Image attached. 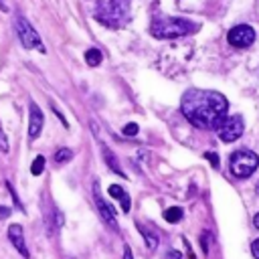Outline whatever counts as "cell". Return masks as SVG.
Here are the masks:
<instances>
[{"mask_svg":"<svg viewBox=\"0 0 259 259\" xmlns=\"http://www.w3.org/2000/svg\"><path fill=\"white\" fill-rule=\"evenodd\" d=\"M227 97L210 89H188L180 99L182 115L198 130H217L227 117Z\"/></svg>","mask_w":259,"mask_h":259,"instance_id":"1","label":"cell"},{"mask_svg":"<svg viewBox=\"0 0 259 259\" xmlns=\"http://www.w3.org/2000/svg\"><path fill=\"white\" fill-rule=\"evenodd\" d=\"M132 0H97L95 20L107 28H121L130 22Z\"/></svg>","mask_w":259,"mask_h":259,"instance_id":"2","label":"cell"},{"mask_svg":"<svg viewBox=\"0 0 259 259\" xmlns=\"http://www.w3.org/2000/svg\"><path fill=\"white\" fill-rule=\"evenodd\" d=\"M198 30V22H192L188 18H178V16H160L154 18L150 24V32L156 38H178L186 36Z\"/></svg>","mask_w":259,"mask_h":259,"instance_id":"3","label":"cell"},{"mask_svg":"<svg viewBox=\"0 0 259 259\" xmlns=\"http://www.w3.org/2000/svg\"><path fill=\"white\" fill-rule=\"evenodd\" d=\"M259 168V156L251 150H237L231 154L229 170L235 178H249Z\"/></svg>","mask_w":259,"mask_h":259,"instance_id":"4","label":"cell"},{"mask_svg":"<svg viewBox=\"0 0 259 259\" xmlns=\"http://www.w3.org/2000/svg\"><path fill=\"white\" fill-rule=\"evenodd\" d=\"M14 26H16V34H18L22 47H26V49H36V51L45 53V45H42L38 32L30 26V22H28L24 16H18V18L14 20Z\"/></svg>","mask_w":259,"mask_h":259,"instance_id":"5","label":"cell"},{"mask_svg":"<svg viewBox=\"0 0 259 259\" xmlns=\"http://www.w3.org/2000/svg\"><path fill=\"white\" fill-rule=\"evenodd\" d=\"M243 132H245V121H243L241 115H229V117H225V119L217 125L219 138H221L223 142H227V144L239 140V138L243 136Z\"/></svg>","mask_w":259,"mask_h":259,"instance_id":"6","label":"cell"},{"mask_svg":"<svg viewBox=\"0 0 259 259\" xmlns=\"http://www.w3.org/2000/svg\"><path fill=\"white\" fill-rule=\"evenodd\" d=\"M227 40L235 49H247L255 42V30L249 24H237L227 32Z\"/></svg>","mask_w":259,"mask_h":259,"instance_id":"7","label":"cell"},{"mask_svg":"<svg viewBox=\"0 0 259 259\" xmlns=\"http://www.w3.org/2000/svg\"><path fill=\"white\" fill-rule=\"evenodd\" d=\"M99 186L95 184V204H97V210H99V214H101V219L109 225V227H113V229H117V221H115V208L111 206V204H107L101 196H99V190H97Z\"/></svg>","mask_w":259,"mask_h":259,"instance_id":"8","label":"cell"},{"mask_svg":"<svg viewBox=\"0 0 259 259\" xmlns=\"http://www.w3.org/2000/svg\"><path fill=\"white\" fill-rule=\"evenodd\" d=\"M42 123H45V117L40 113V107L36 103H30V119H28V138L30 140H36L40 136Z\"/></svg>","mask_w":259,"mask_h":259,"instance_id":"9","label":"cell"},{"mask_svg":"<svg viewBox=\"0 0 259 259\" xmlns=\"http://www.w3.org/2000/svg\"><path fill=\"white\" fill-rule=\"evenodd\" d=\"M8 239H10V243L16 247V251L22 255V257H30V253H28V249H26V243H24V233H22V227L20 225H10L8 227Z\"/></svg>","mask_w":259,"mask_h":259,"instance_id":"10","label":"cell"},{"mask_svg":"<svg viewBox=\"0 0 259 259\" xmlns=\"http://www.w3.org/2000/svg\"><path fill=\"white\" fill-rule=\"evenodd\" d=\"M107 190H109V194H111L115 200H119L121 210H123V212H130V208H132V200H130V194L123 190V186H119V184H111Z\"/></svg>","mask_w":259,"mask_h":259,"instance_id":"11","label":"cell"},{"mask_svg":"<svg viewBox=\"0 0 259 259\" xmlns=\"http://www.w3.org/2000/svg\"><path fill=\"white\" fill-rule=\"evenodd\" d=\"M101 152H103V160H105V164L115 172V174H119V176H123L125 178V172L121 170V166H119V162H117V158L111 154V150L105 146V144H101Z\"/></svg>","mask_w":259,"mask_h":259,"instance_id":"12","label":"cell"},{"mask_svg":"<svg viewBox=\"0 0 259 259\" xmlns=\"http://www.w3.org/2000/svg\"><path fill=\"white\" fill-rule=\"evenodd\" d=\"M138 229H140V233L144 235V239H146V243H148V249L154 251V249L158 247V237H156L152 231H148L146 227H142V225H138Z\"/></svg>","mask_w":259,"mask_h":259,"instance_id":"13","label":"cell"},{"mask_svg":"<svg viewBox=\"0 0 259 259\" xmlns=\"http://www.w3.org/2000/svg\"><path fill=\"white\" fill-rule=\"evenodd\" d=\"M85 63H87L89 67H97V65L101 63V53H99L97 49H87V51H85Z\"/></svg>","mask_w":259,"mask_h":259,"instance_id":"14","label":"cell"},{"mask_svg":"<svg viewBox=\"0 0 259 259\" xmlns=\"http://www.w3.org/2000/svg\"><path fill=\"white\" fill-rule=\"evenodd\" d=\"M164 219H166L168 223H178V221L182 219V208H180V206H170V208H166V210H164Z\"/></svg>","mask_w":259,"mask_h":259,"instance_id":"15","label":"cell"},{"mask_svg":"<svg viewBox=\"0 0 259 259\" xmlns=\"http://www.w3.org/2000/svg\"><path fill=\"white\" fill-rule=\"evenodd\" d=\"M71 158H73V152H71L69 148H61V150H57V152H55V162H57V164L69 162Z\"/></svg>","mask_w":259,"mask_h":259,"instance_id":"16","label":"cell"},{"mask_svg":"<svg viewBox=\"0 0 259 259\" xmlns=\"http://www.w3.org/2000/svg\"><path fill=\"white\" fill-rule=\"evenodd\" d=\"M42 168H45V158H42V156H36V158L32 160V164H30L32 176H38V174L42 172Z\"/></svg>","mask_w":259,"mask_h":259,"instance_id":"17","label":"cell"},{"mask_svg":"<svg viewBox=\"0 0 259 259\" xmlns=\"http://www.w3.org/2000/svg\"><path fill=\"white\" fill-rule=\"evenodd\" d=\"M138 123H127L125 127H123V136H136L138 134Z\"/></svg>","mask_w":259,"mask_h":259,"instance_id":"18","label":"cell"},{"mask_svg":"<svg viewBox=\"0 0 259 259\" xmlns=\"http://www.w3.org/2000/svg\"><path fill=\"white\" fill-rule=\"evenodd\" d=\"M204 158L212 164V168H219V156H217L214 152H206V154H204Z\"/></svg>","mask_w":259,"mask_h":259,"instance_id":"19","label":"cell"},{"mask_svg":"<svg viewBox=\"0 0 259 259\" xmlns=\"http://www.w3.org/2000/svg\"><path fill=\"white\" fill-rule=\"evenodd\" d=\"M208 233H202V237H200V245H202V251L204 253H208Z\"/></svg>","mask_w":259,"mask_h":259,"instance_id":"20","label":"cell"},{"mask_svg":"<svg viewBox=\"0 0 259 259\" xmlns=\"http://www.w3.org/2000/svg\"><path fill=\"white\" fill-rule=\"evenodd\" d=\"M251 253H253L255 259H259V239H255V241L251 243Z\"/></svg>","mask_w":259,"mask_h":259,"instance_id":"21","label":"cell"},{"mask_svg":"<svg viewBox=\"0 0 259 259\" xmlns=\"http://www.w3.org/2000/svg\"><path fill=\"white\" fill-rule=\"evenodd\" d=\"M123 259H134V255H132V249H130V245H125V247H123Z\"/></svg>","mask_w":259,"mask_h":259,"instance_id":"22","label":"cell"},{"mask_svg":"<svg viewBox=\"0 0 259 259\" xmlns=\"http://www.w3.org/2000/svg\"><path fill=\"white\" fill-rule=\"evenodd\" d=\"M10 214V208H6V206H0V219H6Z\"/></svg>","mask_w":259,"mask_h":259,"instance_id":"23","label":"cell"},{"mask_svg":"<svg viewBox=\"0 0 259 259\" xmlns=\"http://www.w3.org/2000/svg\"><path fill=\"white\" fill-rule=\"evenodd\" d=\"M253 225H255V229H259V212L253 217Z\"/></svg>","mask_w":259,"mask_h":259,"instance_id":"24","label":"cell"},{"mask_svg":"<svg viewBox=\"0 0 259 259\" xmlns=\"http://www.w3.org/2000/svg\"><path fill=\"white\" fill-rule=\"evenodd\" d=\"M170 259H180V253H176V251H170Z\"/></svg>","mask_w":259,"mask_h":259,"instance_id":"25","label":"cell"},{"mask_svg":"<svg viewBox=\"0 0 259 259\" xmlns=\"http://www.w3.org/2000/svg\"><path fill=\"white\" fill-rule=\"evenodd\" d=\"M255 190H257V194H259V182H257V184H255Z\"/></svg>","mask_w":259,"mask_h":259,"instance_id":"26","label":"cell"}]
</instances>
